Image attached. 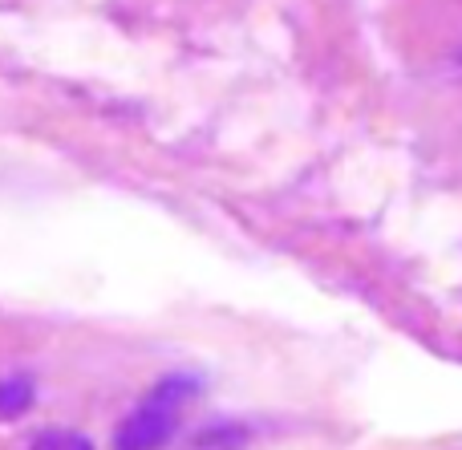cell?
I'll use <instances>...</instances> for the list:
<instances>
[{
  "label": "cell",
  "mask_w": 462,
  "mask_h": 450,
  "mask_svg": "<svg viewBox=\"0 0 462 450\" xmlns=\"http://www.w3.org/2000/svg\"><path fill=\"white\" fill-rule=\"evenodd\" d=\"M37 450H89V443L86 438H78V435H53V430H49L45 438H37Z\"/></svg>",
  "instance_id": "cell-3"
},
{
  "label": "cell",
  "mask_w": 462,
  "mask_h": 450,
  "mask_svg": "<svg viewBox=\"0 0 462 450\" xmlns=\"http://www.w3.org/2000/svg\"><path fill=\"white\" fill-rule=\"evenodd\" d=\"M32 398V381L29 378H5L0 381V418H13L29 406Z\"/></svg>",
  "instance_id": "cell-2"
},
{
  "label": "cell",
  "mask_w": 462,
  "mask_h": 450,
  "mask_svg": "<svg viewBox=\"0 0 462 450\" xmlns=\"http://www.w3.org/2000/svg\"><path fill=\"white\" fill-rule=\"evenodd\" d=\"M195 394H199V378L195 373H167L162 381H154L143 394V402L118 422L114 450H162L175 438Z\"/></svg>",
  "instance_id": "cell-1"
}]
</instances>
